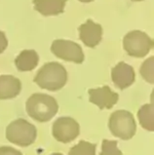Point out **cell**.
Wrapping results in <instances>:
<instances>
[{
  "instance_id": "cell-13",
  "label": "cell",
  "mask_w": 154,
  "mask_h": 155,
  "mask_svg": "<svg viewBox=\"0 0 154 155\" xmlns=\"http://www.w3.org/2000/svg\"><path fill=\"white\" fill-rule=\"evenodd\" d=\"M39 63V56L34 50L21 51L15 59V65L21 72L31 71Z\"/></svg>"
},
{
  "instance_id": "cell-17",
  "label": "cell",
  "mask_w": 154,
  "mask_h": 155,
  "mask_svg": "<svg viewBox=\"0 0 154 155\" xmlns=\"http://www.w3.org/2000/svg\"><path fill=\"white\" fill-rule=\"evenodd\" d=\"M100 155H123L122 151L117 147L116 140H103L102 143V151Z\"/></svg>"
},
{
  "instance_id": "cell-1",
  "label": "cell",
  "mask_w": 154,
  "mask_h": 155,
  "mask_svg": "<svg viewBox=\"0 0 154 155\" xmlns=\"http://www.w3.org/2000/svg\"><path fill=\"white\" fill-rule=\"evenodd\" d=\"M25 110L33 120L45 123L56 116L59 111V104L54 97L42 93H35L26 101Z\"/></svg>"
},
{
  "instance_id": "cell-21",
  "label": "cell",
  "mask_w": 154,
  "mask_h": 155,
  "mask_svg": "<svg viewBox=\"0 0 154 155\" xmlns=\"http://www.w3.org/2000/svg\"><path fill=\"white\" fill-rule=\"evenodd\" d=\"M50 155H64V154H61V153H60V152H55V153H52V154H50Z\"/></svg>"
},
{
  "instance_id": "cell-2",
  "label": "cell",
  "mask_w": 154,
  "mask_h": 155,
  "mask_svg": "<svg viewBox=\"0 0 154 155\" xmlns=\"http://www.w3.org/2000/svg\"><path fill=\"white\" fill-rule=\"evenodd\" d=\"M33 82L41 89L56 92L63 89L67 82V71L59 63L51 61L44 64L37 71Z\"/></svg>"
},
{
  "instance_id": "cell-19",
  "label": "cell",
  "mask_w": 154,
  "mask_h": 155,
  "mask_svg": "<svg viewBox=\"0 0 154 155\" xmlns=\"http://www.w3.org/2000/svg\"><path fill=\"white\" fill-rule=\"evenodd\" d=\"M7 47H8V39L6 37V34L0 30V54H2L7 49Z\"/></svg>"
},
{
  "instance_id": "cell-20",
  "label": "cell",
  "mask_w": 154,
  "mask_h": 155,
  "mask_svg": "<svg viewBox=\"0 0 154 155\" xmlns=\"http://www.w3.org/2000/svg\"><path fill=\"white\" fill-rule=\"evenodd\" d=\"M80 2H83V3H89V2H92L94 1V0H79Z\"/></svg>"
},
{
  "instance_id": "cell-8",
  "label": "cell",
  "mask_w": 154,
  "mask_h": 155,
  "mask_svg": "<svg viewBox=\"0 0 154 155\" xmlns=\"http://www.w3.org/2000/svg\"><path fill=\"white\" fill-rule=\"evenodd\" d=\"M90 103L97 105L100 109H110L117 104L119 95L108 86H103L88 91Z\"/></svg>"
},
{
  "instance_id": "cell-5",
  "label": "cell",
  "mask_w": 154,
  "mask_h": 155,
  "mask_svg": "<svg viewBox=\"0 0 154 155\" xmlns=\"http://www.w3.org/2000/svg\"><path fill=\"white\" fill-rule=\"evenodd\" d=\"M153 40L140 30H133L127 33L123 38V48L131 57L143 58L153 48Z\"/></svg>"
},
{
  "instance_id": "cell-11",
  "label": "cell",
  "mask_w": 154,
  "mask_h": 155,
  "mask_svg": "<svg viewBox=\"0 0 154 155\" xmlns=\"http://www.w3.org/2000/svg\"><path fill=\"white\" fill-rule=\"evenodd\" d=\"M21 82L13 75H0V101L11 100L20 95Z\"/></svg>"
},
{
  "instance_id": "cell-12",
  "label": "cell",
  "mask_w": 154,
  "mask_h": 155,
  "mask_svg": "<svg viewBox=\"0 0 154 155\" xmlns=\"http://www.w3.org/2000/svg\"><path fill=\"white\" fill-rule=\"evenodd\" d=\"M67 0H33L34 9L43 16H57L64 13Z\"/></svg>"
},
{
  "instance_id": "cell-7",
  "label": "cell",
  "mask_w": 154,
  "mask_h": 155,
  "mask_svg": "<svg viewBox=\"0 0 154 155\" xmlns=\"http://www.w3.org/2000/svg\"><path fill=\"white\" fill-rule=\"evenodd\" d=\"M52 134L60 143H71L80 134V125L72 117L61 116L53 123Z\"/></svg>"
},
{
  "instance_id": "cell-9",
  "label": "cell",
  "mask_w": 154,
  "mask_h": 155,
  "mask_svg": "<svg viewBox=\"0 0 154 155\" xmlns=\"http://www.w3.org/2000/svg\"><path fill=\"white\" fill-rule=\"evenodd\" d=\"M79 38L85 46L95 48L102 41L103 26L92 20H87L78 28Z\"/></svg>"
},
{
  "instance_id": "cell-22",
  "label": "cell",
  "mask_w": 154,
  "mask_h": 155,
  "mask_svg": "<svg viewBox=\"0 0 154 155\" xmlns=\"http://www.w3.org/2000/svg\"><path fill=\"white\" fill-rule=\"evenodd\" d=\"M132 1H135V2H139V1H143V0H132Z\"/></svg>"
},
{
  "instance_id": "cell-14",
  "label": "cell",
  "mask_w": 154,
  "mask_h": 155,
  "mask_svg": "<svg viewBox=\"0 0 154 155\" xmlns=\"http://www.w3.org/2000/svg\"><path fill=\"white\" fill-rule=\"evenodd\" d=\"M138 119L144 130L154 131V106L153 104H146L140 106L138 111Z\"/></svg>"
},
{
  "instance_id": "cell-6",
  "label": "cell",
  "mask_w": 154,
  "mask_h": 155,
  "mask_svg": "<svg viewBox=\"0 0 154 155\" xmlns=\"http://www.w3.org/2000/svg\"><path fill=\"white\" fill-rule=\"evenodd\" d=\"M51 52L59 59L74 64H80L85 59L81 46L75 42L65 39H57L53 41Z\"/></svg>"
},
{
  "instance_id": "cell-10",
  "label": "cell",
  "mask_w": 154,
  "mask_h": 155,
  "mask_svg": "<svg viewBox=\"0 0 154 155\" xmlns=\"http://www.w3.org/2000/svg\"><path fill=\"white\" fill-rule=\"evenodd\" d=\"M111 79L117 88L125 90L129 88L136 80V73L133 66L120 61L111 70Z\"/></svg>"
},
{
  "instance_id": "cell-15",
  "label": "cell",
  "mask_w": 154,
  "mask_h": 155,
  "mask_svg": "<svg viewBox=\"0 0 154 155\" xmlns=\"http://www.w3.org/2000/svg\"><path fill=\"white\" fill-rule=\"evenodd\" d=\"M96 143L80 140L68 151V155H96Z\"/></svg>"
},
{
  "instance_id": "cell-4",
  "label": "cell",
  "mask_w": 154,
  "mask_h": 155,
  "mask_svg": "<svg viewBox=\"0 0 154 155\" xmlns=\"http://www.w3.org/2000/svg\"><path fill=\"white\" fill-rule=\"evenodd\" d=\"M108 129L116 138L129 140L136 135L137 123L130 111L119 109L111 113L108 119Z\"/></svg>"
},
{
  "instance_id": "cell-3",
  "label": "cell",
  "mask_w": 154,
  "mask_h": 155,
  "mask_svg": "<svg viewBox=\"0 0 154 155\" xmlns=\"http://www.w3.org/2000/svg\"><path fill=\"white\" fill-rule=\"evenodd\" d=\"M5 136L11 143L21 147H28L35 143L37 129L24 118H18L6 127Z\"/></svg>"
},
{
  "instance_id": "cell-16",
  "label": "cell",
  "mask_w": 154,
  "mask_h": 155,
  "mask_svg": "<svg viewBox=\"0 0 154 155\" xmlns=\"http://www.w3.org/2000/svg\"><path fill=\"white\" fill-rule=\"evenodd\" d=\"M139 73L146 82L150 84L154 83V57L148 58L143 61L140 66Z\"/></svg>"
},
{
  "instance_id": "cell-18",
  "label": "cell",
  "mask_w": 154,
  "mask_h": 155,
  "mask_svg": "<svg viewBox=\"0 0 154 155\" xmlns=\"http://www.w3.org/2000/svg\"><path fill=\"white\" fill-rule=\"evenodd\" d=\"M0 155H23V153L12 147L3 145L0 147Z\"/></svg>"
}]
</instances>
